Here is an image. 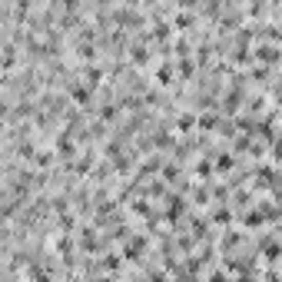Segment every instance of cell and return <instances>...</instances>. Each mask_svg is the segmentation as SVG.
<instances>
[{
	"instance_id": "30bf717a",
	"label": "cell",
	"mask_w": 282,
	"mask_h": 282,
	"mask_svg": "<svg viewBox=\"0 0 282 282\" xmlns=\"http://www.w3.org/2000/svg\"><path fill=\"white\" fill-rule=\"evenodd\" d=\"M259 252H263L266 263H276V259L282 256V243L276 236H266V239H259Z\"/></svg>"
},
{
	"instance_id": "5b68a950",
	"label": "cell",
	"mask_w": 282,
	"mask_h": 282,
	"mask_svg": "<svg viewBox=\"0 0 282 282\" xmlns=\"http://www.w3.org/2000/svg\"><path fill=\"white\" fill-rule=\"evenodd\" d=\"M183 213H189V206H186V199H183V193H169V196H166V209H163V219H166L169 226H179Z\"/></svg>"
},
{
	"instance_id": "d4e9b609",
	"label": "cell",
	"mask_w": 282,
	"mask_h": 282,
	"mask_svg": "<svg viewBox=\"0 0 282 282\" xmlns=\"http://www.w3.org/2000/svg\"><path fill=\"white\" fill-rule=\"evenodd\" d=\"M206 282H229V272H213Z\"/></svg>"
},
{
	"instance_id": "ac0fdd59",
	"label": "cell",
	"mask_w": 282,
	"mask_h": 282,
	"mask_svg": "<svg viewBox=\"0 0 282 282\" xmlns=\"http://www.w3.org/2000/svg\"><path fill=\"white\" fill-rule=\"evenodd\" d=\"M269 76H272V70H269V67H259V63H252L249 73H246V80L259 83V87H269Z\"/></svg>"
},
{
	"instance_id": "ba28073f",
	"label": "cell",
	"mask_w": 282,
	"mask_h": 282,
	"mask_svg": "<svg viewBox=\"0 0 282 282\" xmlns=\"http://www.w3.org/2000/svg\"><path fill=\"white\" fill-rule=\"evenodd\" d=\"M80 249V243H76L73 236H56V243H53V252H56V259H63V263H73V252Z\"/></svg>"
},
{
	"instance_id": "7c38bea8",
	"label": "cell",
	"mask_w": 282,
	"mask_h": 282,
	"mask_svg": "<svg viewBox=\"0 0 282 282\" xmlns=\"http://www.w3.org/2000/svg\"><path fill=\"white\" fill-rule=\"evenodd\" d=\"M173 126H176V133H183V136H189L193 130H199V113H193V110H189V113H179Z\"/></svg>"
},
{
	"instance_id": "52a82bcc",
	"label": "cell",
	"mask_w": 282,
	"mask_h": 282,
	"mask_svg": "<svg viewBox=\"0 0 282 282\" xmlns=\"http://www.w3.org/2000/svg\"><path fill=\"white\" fill-rule=\"evenodd\" d=\"M173 80H179V73H176V60H159L156 67H153V83H156L159 90H166Z\"/></svg>"
},
{
	"instance_id": "8fae6325",
	"label": "cell",
	"mask_w": 282,
	"mask_h": 282,
	"mask_svg": "<svg viewBox=\"0 0 282 282\" xmlns=\"http://www.w3.org/2000/svg\"><path fill=\"white\" fill-rule=\"evenodd\" d=\"M123 263H126V259H123V252H103L96 266H100V272H110V276H116V272L123 269Z\"/></svg>"
},
{
	"instance_id": "44dd1931",
	"label": "cell",
	"mask_w": 282,
	"mask_h": 282,
	"mask_svg": "<svg viewBox=\"0 0 282 282\" xmlns=\"http://www.w3.org/2000/svg\"><path fill=\"white\" fill-rule=\"evenodd\" d=\"M236 169V156L232 153H219L216 156V173H232Z\"/></svg>"
},
{
	"instance_id": "d6986e66",
	"label": "cell",
	"mask_w": 282,
	"mask_h": 282,
	"mask_svg": "<svg viewBox=\"0 0 282 282\" xmlns=\"http://www.w3.org/2000/svg\"><path fill=\"white\" fill-rule=\"evenodd\" d=\"M239 223H243L246 229H256V226H266V216L259 213V206H252V209H246V213L239 216Z\"/></svg>"
},
{
	"instance_id": "8992f818",
	"label": "cell",
	"mask_w": 282,
	"mask_h": 282,
	"mask_svg": "<svg viewBox=\"0 0 282 282\" xmlns=\"http://www.w3.org/2000/svg\"><path fill=\"white\" fill-rule=\"evenodd\" d=\"M146 27H150V30H146L143 37L150 40V44H163V47L169 44V37H173V20H150Z\"/></svg>"
},
{
	"instance_id": "ffe728a7",
	"label": "cell",
	"mask_w": 282,
	"mask_h": 282,
	"mask_svg": "<svg viewBox=\"0 0 282 282\" xmlns=\"http://www.w3.org/2000/svg\"><path fill=\"white\" fill-rule=\"evenodd\" d=\"M223 119H219V113L216 110H206V113H199V133H209V130H216Z\"/></svg>"
},
{
	"instance_id": "9c48e42d",
	"label": "cell",
	"mask_w": 282,
	"mask_h": 282,
	"mask_svg": "<svg viewBox=\"0 0 282 282\" xmlns=\"http://www.w3.org/2000/svg\"><path fill=\"white\" fill-rule=\"evenodd\" d=\"M80 76L87 80V87L96 93V90L103 87V80H107V67H100V63H90V67H83V73H80Z\"/></svg>"
},
{
	"instance_id": "277c9868",
	"label": "cell",
	"mask_w": 282,
	"mask_h": 282,
	"mask_svg": "<svg viewBox=\"0 0 282 282\" xmlns=\"http://www.w3.org/2000/svg\"><path fill=\"white\" fill-rule=\"evenodd\" d=\"M146 246H150V239H146L143 232H133V236L119 246V252H123L126 263H139V259H143V252H146Z\"/></svg>"
},
{
	"instance_id": "3957f363",
	"label": "cell",
	"mask_w": 282,
	"mask_h": 282,
	"mask_svg": "<svg viewBox=\"0 0 282 282\" xmlns=\"http://www.w3.org/2000/svg\"><path fill=\"white\" fill-rule=\"evenodd\" d=\"M252 60L259 63V67H276V63H282V47L279 44H256L252 47Z\"/></svg>"
},
{
	"instance_id": "9a60e30c",
	"label": "cell",
	"mask_w": 282,
	"mask_h": 282,
	"mask_svg": "<svg viewBox=\"0 0 282 282\" xmlns=\"http://www.w3.org/2000/svg\"><path fill=\"white\" fill-rule=\"evenodd\" d=\"M130 213L136 216V219H143V223H146L153 213H156V209L150 206V199H146V196H136V199H130Z\"/></svg>"
},
{
	"instance_id": "cb8c5ba5",
	"label": "cell",
	"mask_w": 282,
	"mask_h": 282,
	"mask_svg": "<svg viewBox=\"0 0 282 282\" xmlns=\"http://www.w3.org/2000/svg\"><path fill=\"white\" fill-rule=\"evenodd\" d=\"M209 196H213V189H206V186L193 189V203H209Z\"/></svg>"
},
{
	"instance_id": "4fadbf2b",
	"label": "cell",
	"mask_w": 282,
	"mask_h": 282,
	"mask_svg": "<svg viewBox=\"0 0 282 282\" xmlns=\"http://www.w3.org/2000/svg\"><path fill=\"white\" fill-rule=\"evenodd\" d=\"M116 116H119V103H113V100H100L96 103V119L100 123H116Z\"/></svg>"
},
{
	"instance_id": "7402d4cb",
	"label": "cell",
	"mask_w": 282,
	"mask_h": 282,
	"mask_svg": "<svg viewBox=\"0 0 282 282\" xmlns=\"http://www.w3.org/2000/svg\"><path fill=\"white\" fill-rule=\"evenodd\" d=\"M236 246H243V232H226L223 243H219V249H223V252H232Z\"/></svg>"
},
{
	"instance_id": "5bb4252c",
	"label": "cell",
	"mask_w": 282,
	"mask_h": 282,
	"mask_svg": "<svg viewBox=\"0 0 282 282\" xmlns=\"http://www.w3.org/2000/svg\"><path fill=\"white\" fill-rule=\"evenodd\" d=\"M232 213H236V209H229L226 203H219L216 209H209V213H206V219L213 223V226H232V219H236Z\"/></svg>"
},
{
	"instance_id": "2e32d148",
	"label": "cell",
	"mask_w": 282,
	"mask_h": 282,
	"mask_svg": "<svg viewBox=\"0 0 282 282\" xmlns=\"http://www.w3.org/2000/svg\"><path fill=\"white\" fill-rule=\"evenodd\" d=\"M193 173L199 176V179H213V173H216V163H213V156H209V153H206V156H199V159L193 163Z\"/></svg>"
},
{
	"instance_id": "6da1fadb",
	"label": "cell",
	"mask_w": 282,
	"mask_h": 282,
	"mask_svg": "<svg viewBox=\"0 0 282 282\" xmlns=\"http://www.w3.org/2000/svg\"><path fill=\"white\" fill-rule=\"evenodd\" d=\"M63 87H67V96H70V103H73V107H90V103H93V90L87 87V80H83V76H73V73H70L67 80H63Z\"/></svg>"
},
{
	"instance_id": "7a4b0ae2",
	"label": "cell",
	"mask_w": 282,
	"mask_h": 282,
	"mask_svg": "<svg viewBox=\"0 0 282 282\" xmlns=\"http://www.w3.org/2000/svg\"><path fill=\"white\" fill-rule=\"evenodd\" d=\"M126 56H130V63H133V70H139V67H150L153 63V47H150V40L139 33L136 40H130V47H126Z\"/></svg>"
},
{
	"instance_id": "603a6c76",
	"label": "cell",
	"mask_w": 282,
	"mask_h": 282,
	"mask_svg": "<svg viewBox=\"0 0 282 282\" xmlns=\"http://www.w3.org/2000/svg\"><path fill=\"white\" fill-rule=\"evenodd\" d=\"M159 176H163L166 183H179L183 169H179V163H166V166H163V173H159Z\"/></svg>"
},
{
	"instance_id": "e0dca14e",
	"label": "cell",
	"mask_w": 282,
	"mask_h": 282,
	"mask_svg": "<svg viewBox=\"0 0 282 282\" xmlns=\"http://www.w3.org/2000/svg\"><path fill=\"white\" fill-rule=\"evenodd\" d=\"M56 159H60V156H56V150H53V146H47V150H40V153H37V159H33V166H37L40 173H47L50 166H56Z\"/></svg>"
}]
</instances>
